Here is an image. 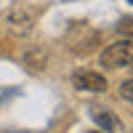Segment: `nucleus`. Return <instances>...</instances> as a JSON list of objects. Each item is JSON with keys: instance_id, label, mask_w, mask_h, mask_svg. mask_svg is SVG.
<instances>
[{"instance_id": "3", "label": "nucleus", "mask_w": 133, "mask_h": 133, "mask_svg": "<svg viewBox=\"0 0 133 133\" xmlns=\"http://www.w3.org/2000/svg\"><path fill=\"white\" fill-rule=\"evenodd\" d=\"M101 66H107V69L133 66V40H117L112 45H107L101 53Z\"/></svg>"}, {"instance_id": "8", "label": "nucleus", "mask_w": 133, "mask_h": 133, "mask_svg": "<svg viewBox=\"0 0 133 133\" xmlns=\"http://www.w3.org/2000/svg\"><path fill=\"white\" fill-rule=\"evenodd\" d=\"M117 29L123 32V35H128V37H133V19H123L117 24Z\"/></svg>"}, {"instance_id": "5", "label": "nucleus", "mask_w": 133, "mask_h": 133, "mask_svg": "<svg viewBox=\"0 0 133 133\" xmlns=\"http://www.w3.org/2000/svg\"><path fill=\"white\" fill-rule=\"evenodd\" d=\"M91 117H93V123L104 133H125L123 120H120L112 109H107V107H91Z\"/></svg>"}, {"instance_id": "7", "label": "nucleus", "mask_w": 133, "mask_h": 133, "mask_svg": "<svg viewBox=\"0 0 133 133\" xmlns=\"http://www.w3.org/2000/svg\"><path fill=\"white\" fill-rule=\"evenodd\" d=\"M120 96H123L125 101H130V104H133V80H125L123 85H120Z\"/></svg>"}, {"instance_id": "10", "label": "nucleus", "mask_w": 133, "mask_h": 133, "mask_svg": "<svg viewBox=\"0 0 133 133\" xmlns=\"http://www.w3.org/2000/svg\"><path fill=\"white\" fill-rule=\"evenodd\" d=\"M128 3H133V0H128Z\"/></svg>"}, {"instance_id": "1", "label": "nucleus", "mask_w": 133, "mask_h": 133, "mask_svg": "<svg viewBox=\"0 0 133 133\" xmlns=\"http://www.w3.org/2000/svg\"><path fill=\"white\" fill-rule=\"evenodd\" d=\"M0 24H3V29L8 32L11 37H27L32 29H35L37 24V11L32 5H11L3 19H0Z\"/></svg>"}, {"instance_id": "2", "label": "nucleus", "mask_w": 133, "mask_h": 133, "mask_svg": "<svg viewBox=\"0 0 133 133\" xmlns=\"http://www.w3.org/2000/svg\"><path fill=\"white\" fill-rule=\"evenodd\" d=\"M64 43L66 48L77 56H88V53H93L98 48V43H101V35H98V29H93L91 24H85V21H77V24L69 27V32L64 35Z\"/></svg>"}, {"instance_id": "9", "label": "nucleus", "mask_w": 133, "mask_h": 133, "mask_svg": "<svg viewBox=\"0 0 133 133\" xmlns=\"http://www.w3.org/2000/svg\"><path fill=\"white\" fill-rule=\"evenodd\" d=\"M88 133H104V130H88Z\"/></svg>"}, {"instance_id": "6", "label": "nucleus", "mask_w": 133, "mask_h": 133, "mask_svg": "<svg viewBox=\"0 0 133 133\" xmlns=\"http://www.w3.org/2000/svg\"><path fill=\"white\" fill-rule=\"evenodd\" d=\"M45 61H48L45 48H27L24 51V64L29 69H45Z\"/></svg>"}, {"instance_id": "4", "label": "nucleus", "mask_w": 133, "mask_h": 133, "mask_svg": "<svg viewBox=\"0 0 133 133\" xmlns=\"http://www.w3.org/2000/svg\"><path fill=\"white\" fill-rule=\"evenodd\" d=\"M72 85L77 91H91V93H104L107 91V80L104 75L98 72H91V69H80L72 75Z\"/></svg>"}]
</instances>
